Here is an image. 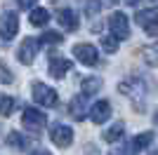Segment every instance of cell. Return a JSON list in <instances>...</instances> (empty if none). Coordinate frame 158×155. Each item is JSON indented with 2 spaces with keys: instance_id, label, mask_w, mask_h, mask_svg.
Segmentation results:
<instances>
[{
  "instance_id": "f1b7e54d",
  "label": "cell",
  "mask_w": 158,
  "mask_h": 155,
  "mask_svg": "<svg viewBox=\"0 0 158 155\" xmlns=\"http://www.w3.org/2000/svg\"><path fill=\"white\" fill-rule=\"evenodd\" d=\"M106 2H109V5H116V2H118V0H106Z\"/></svg>"
},
{
  "instance_id": "ba28073f",
  "label": "cell",
  "mask_w": 158,
  "mask_h": 155,
  "mask_svg": "<svg viewBox=\"0 0 158 155\" xmlns=\"http://www.w3.org/2000/svg\"><path fill=\"white\" fill-rule=\"evenodd\" d=\"M118 92L120 94H127V97L137 99V97H144V82L142 78H127L118 85Z\"/></svg>"
},
{
  "instance_id": "ffe728a7",
  "label": "cell",
  "mask_w": 158,
  "mask_h": 155,
  "mask_svg": "<svg viewBox=\"0 0 158 155\" xmlns=\"http://www.w3.org/2000/svg\"><path fill=\"white\" fill-rule=\"evenodd\" d=\"M12 110H14V97L2 94V97H0V117L12 115Z\"/></svg>"
},
{
  "instance_id": "7c38bea8",
  "label": "cell",
  "mask_w": 158,
  "mask_h": 155,
  "mask_svg": "<svg viewBox=\"0 0 158 155\" xmlns=\"http://www.w3.org/2000/svg\"><path fill=\"white\" fill-rule=\"evenodd\" d=\"M57 21H59V26L64 31H76V28H78V17H76L73 10H59Z\"/></svg>"
},
{
  "instance_id": "277c9868",
  "label": "cell",
  "mask_w": 158,
  "mask_h": 155,
  "mask_svg": "<svg viewBox=\"0 0 158 155\" xmlns=\"http://www.w3.org/2000/svg\"><path fill=\"white\" fill-rule=\"evenodd\" d=\"M19 31V19H17V14L14 12H2L0 14V38L10 42V40L17 35Z\"/></svg>"
},
{
  "instance_id": "8fae6325",
  "label": "cell",
  "mask_w": 158,
  "mask_h": 155,
  "mask_svg": "<svg viewBox=\"0 0 158 155\" xmlns=\"http://www.w3.org/2000/svg\"><path fill=\"white\" fill-rule=\"evenodd\" d=\"M109 117H111V103H109V101H99V103L92 106V110H90V120H92L94 125H104Z\"/></svg>"
},
{
  "instance_id": "d6986e66",
  "label": "cell",
  "mask_w": 158,
  "mask_h": 155,
  "mask_svg": "<svg viewBox=\"0 0 158 155\" xmlns=\"http://www.w3.org/2000/svg\"><path fill=\"white\" fill-rule=\"evenodd\" d=\"M28 21H31L33 26H45L47 21H50V12H47V10H43V7H35V10H31Z\"/></svg>"
},
{
  "instance_id": "603a6c76",
  "label": "cell",
  "mask_w": 158,
  "mask_h": 155,
  "mask_svg": "<svg viewBox=\"0 0 158 155\" xmlns=\"http://www.w3.org/2000/svg\"><path fill=\"white\" fill-rule=\"evenodd\" d=\"M61 35L59 33H54V31H45L43 33V35H40V42H43V45H57V42H61Z\"/></svg>"
},
{
  "instance_id": "52a82bcc",
  "label": "cell",
  "mask_w": 158,
  "mask_h": 155,
  "mask_svg": "<svg viewBox=\"0 0 158 155\" xmlns=\"http://www.w3.org/2000/svg\"><path fill=\"white\" fill-rule=\"evenodd\" d=\"M38 47H40V40L35 38H24V42L19 45V52H17V57L24 66H31L35 54H38Z\"/></svg>"
},
{
  "instance_id": "6da1fadb",
  "label": "cell",
  "mask_w": 158,
  "mask_h": 155,
  "mask_svg": "<svg viewBox=\"0 0 158 155\" xmlns=\"http://www.w3.org/2000/svg\"><path fill=\"white\" fill-rule=\"evenodd\" d=\"M45 122H47V117L43 115V110L33 108V106H26V108H24V113H21V125H24V129H26V132H31V134L43 132Z\"/></svg>"
},
{
  "instance_id": "3957f363",
  "label": "cell",
  "mask_w": 158,
  "mask_h": 155,
  "mask_svg": "<svg viewBox=\"0 0 158 155\" xmlns=\"http://www.w3.org/2000/svg\"><path fill=\"white\" fill-rule=\"evenodd\" d=\"M135 21L146 31V35H151V38L158 35V10H139L135 14Z\"/></svg>"
},
{
  "instance_id": "e0dca14e",
  "label": "cell",
  "mask_w": 158,
  "mask_h": 155,
  "mask_svg": "<svg viewBox=\"0 0 158 155\" xmlns=\"http://www.w3.org/2000/svg\"><path fill=\"white\" fill-rule=\"evenodd\" d=\"M123 132H125V125H123V122L111 125V127H109V129L104 132V141H109V143L118 141V139H123Z\"/></svg>"
},
{
  "instance_id": "9a60e30c",
  "label": "cell",
  "mask_w": 158,
  "mask_h": 155,
  "mask_svg": "<svg viewBox=\"0 0 158 155\" xmlns=\"http://www.w3.org/2000/svg\"><path fill=\"white\" fill-rule=\"evenodd\" d=\"M102 89V80L99 78H85L83 82H80V92H83V97H92V94H97V92Z\"/></svg>"
},
{
  "instance_id": "9c48e42d",
  "label": "cell",
  "mask_w": 158,
  "mask_h": 155,
  "mask_svg": "<svg viewBox=\"0 0 158 155\" xmlns=\"http://www.w3.org/2000/svg\"><path fill=\"white\" fill-rule=\"evenodd\" d=\"M73 54H76V59H78L80 64H85V66H94L97 64V50H94L92 45H87V42H83V45H76L73 47Z\"/></svg>"
},
{
  "instance_id": "ac0fdd59",
  "label": "cell",
  "mask_w": 158,
  "mask_h": 155,
  "mask_svg": "<svg viewBox=\"0 0 158 155\" xmlns=\"http://www.w3.org/2000/svg\"><path fill=\"white\" fill-rule=\"evenodd\" d=\"M142 59H144L149 66H158V42L142 47Z\"/></svg>"
},
{
  "instance_id": "8992f818",
  "label": "cell",
  "mask_w": 158,
  "mask_h": 155,
  "mask_svg": "<svg viewBox=\"0 0 158 155\" xmlns=\"http://www.w3.org/2000/svg\"><path fill=\"white\" fill-rule=\"evenodd\" d=\"M109 28H111L113 38H118V40H125L130 35V24H127V17L123 12H113L109 17Z\"/></svg>"
},
{
  "instance_id": "d4e9b609",
  "label": "cell",
  "mask_w": 158,
  "mask_h": 155,
  "mask_svg": "<svg viewBox=\"0 0 158 155\" xmlns=\"http://www.w3.org/2000/svg\"><path fill=\"white\" fill-rule=\"evenodd\" d=\"M33 5H35V0H19L21 10H28V7H33Z\"/></svg>"
},
{
  "instance_id": "f546056e",
  "label": "cell",
  "mask_w": 158,
  "mask_h": 155,
  "mask_svg": "<svg viewBox=\"0 0 158 155\" xmlns=\"http://www.w3.org/2000/svg\"><path fill=\"white\" fill-rule=\"evenodd\" d=\"M151 155H158V150H156V153H151Z\"/></svg>"
},
{
  "instance_id": "484cf974",
  "label": "cell",
  "mask_w": 158,
  "mask_h": 155,
  "mask_svg": "<svg viewBox=\"0 0 158 155\" xmlns=\"http://www.w3.org/2000/svg\"><path fill=\"white\" fill-rule=\"evenodd\" d=\"M31 155H52V153H47V150H35V153H31Z\"/></svg>"
},
{
  "instance_id": "7a4b0ae2",
  "label": "cell",
  "mask_w": 158,
  "mask_h": 155,
  "mask_svg": "<svg viewBox=\"0 0 158 155\" xmlns=\"http://www.w3.org/2000/svg\"><path fill=\"white\" fill-rule=\"evenodd\" d=\"M31 94H33V99H35V103L45 106V108H54V106H57V97H59L52 87H47V85H43V82H33Z\"/></svg>"
},
{
  "instance_id": "7402d4cb",
  "label": "cell",
  "mask_w": 158,
  "mask_h": 155,
  "mask_svg": "<svg viewBox=\"0 0 158 155\" xmlns=\"http://www.w3.org/2000/svg\"><path fill=\"white\" fill-rule=\"evenodd\" d=\"M99 42H102L104 52H109V54H113V52L118 50V38H113V35H104V38L99 40Z\"/></svg>"
},
{
  "instance_id": "5bb4252c",
  "label": "cell",
  "mask_w": 158,
  "mask_h": 155,
  "mask_svg": "<svg viewBox=\"0 0 158 155\" xmlns=\"http://www.w3.org/2000/svg\"><path fill=\"white\" fill-rule=\"evenodd\" d=\"M69 115L73 120H83L85 117V97H73L69 103Z\"/></svg>"
},
{
  "instance_id": "5b68a950",
  "label": "cell",
  "mask_w": 158,
  "mask_h": 155,
  "mask_svg": "<svg viewBox=\"0 0 158 155\" xmlns=\"http://www.w3.org/2000/svg\"><path fill=\"white\" fill-rule=\"evenodd\" d=\"M50 139H52L54 146H59V148H69L73 143V129L69 125H61L57 122L52 129H50Z\"/></svg>"
},
{
  "instance_id": "83f0119b",
  "label": "cell",
  "mask_w": 158,
  "mask_h": 155,
  "mask_svg": "<svg viewBox=\"0 0 158 155\" xmlns=\"http://www.w3.org/2000/svg\"><path fill=\"white\" fill-rule=\"evenodd\" d=\"M153 122H156V127H158V110L153 113Z\"/></svg>"
},
{
  "instance_id": "2e32d148",
  "label": "cell",
  "mask_w": 158,
  "mask_h": 155,
  "mask_svg": "<svg viewBox=\"0 0 158 155\" xmlns=\"http://www.w3.org/2000/svg\"><path fill=\"white\" fill-rule=\"evenodd\" d=\"M5 143L10 146V148H19V150L28 148V139H26L24 134H19V132H10V134H7V139H5Z\"/></svg>"
},
{
  "instance_id": "30bf717a",
  "label": "cell",
  "mask_w": 158,
  "mask_h": 155,
  "mask_svg": "<svg viewBox=\"0 0 158 155\" xmlns=\"http://www.w3.org/2000/svg\"><path fill=\"white\" fill-rule=\"evenodd\" d=\"M71 71V61L64 57H50V75L54 80H61L66 73Z\"/></svg>"
},
{
  "instance_id": "cb8c5ba5",
  "label": "cell",
  "mask_w": 158,
  "mask_h": 155,
  "mask_svg": "<svg viewBox=\"0 0 158 155\" xmlns=\"http://www.w3.org/2000/svg\"><path fill=\"white\" fill-rule=\"evenodd\" d=\"M0 82L2 85H12L14 82V75H12V71H10V66H7L5 61H0Z\"/></svg>"
},
{
  "instance_id": "4fadbf2b",
  "label": "cell",
  "mask_w": 158,
  "mask_h": 155,
  "mask_svg": "<svg viewBox=\"0 0 158 155\" xmlns=\"http://www.w3.org/2000/svg\"><path fill=\"white\" fill-rule=\"evenodd\" d=\"M151 141H153V134H151V132H142V134H137L135 139H132L130 148H127V153H130V155L139 153V150H144L146 146H151Z\"/></svg>"
},
{
  "instance_id": "4316f807",
  "label": "cell",
  "mask_w": 158,
  "mask_h": 155,
  "mask_svg": "<svg viewBox=\"0 0 158 155\" xmlns=\"http://www.w3.org/2000/svg\"><path fill=\"white\" fill-rule=\"evenodd\" d=\"M137 2H139V0H125V5H130V7H135Z\"/></svg>"
},
{
  "instance_id": "44dd1931",
  "label": "cell",
  "mask_w": 158,
  "mask_h": 155,
  "mask_svg": "<svg viewBox=\"0 0 158 155\" xmlns=\"http://www.w3.org/2000/svg\"><path fill=\"white\" fill-rule=\"evenodd\" d=\"M83 10H85L87 17H97V14L102 12V2H99V0H85V2H83Z\"/></svg>"
}]
</instances>
